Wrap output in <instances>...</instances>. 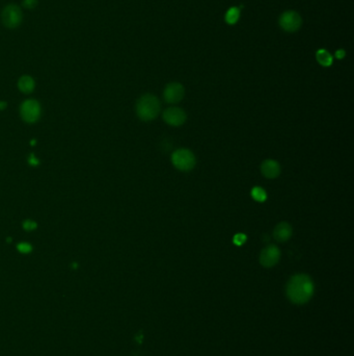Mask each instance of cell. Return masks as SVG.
I'll use <instances>...</instances> for the list:
<instances>
[{
    "mask_svg": "<svg viewBox=\"0 0 354 356\" xmlns=\"http://www.w3.org/2000/svg\"><path fill=\"white\" fill-rule=\"evenodd\" d=\"M314 295V282L306 274H296L287 284V296L295 304H304Z\"/></svg>",
    "mask_w": 354,
    "mask_h": 356,
    "instance_id": "obj_1",
    "label": "cell"
},
{
    "mask_svg": "<svg viewBox=\"0 0 354 356\" xmlns=\"http://www.w3.org/2000/svg\"><path fill=\"white\" fill-rule=\"evenodd\" d=\"M160 101L152 94L144 95L136 103L137 116L143 121H152L156 119L160 112Z\"/></svg>",
    "mask_w": 354,
    "mask_h": 356,
    "instance_id": "obj_2",
    "label": "cell"
},
{
    "mask_svg": "<svg viewBox=\"0 0 354 356\" xmlns=\"http://www.w3.org/2000/svg\"><path fill=\"white\" fill-rule=\"evenodd\" d=\"M172 162L174 166L180 171H191L197 164L196 156L192 151L188 149H178L172 155Z\"/></svg>",
    "mask_w": 354,
    "mask_h": 356,
    "instance_id": "obj_3",
    "label": "cell"
},
{
    "mask_svg": "<svg viewBox=\"0 0 354 356\" xmlns=\"http://www.w3.org/2000/svg\"><path fill=\"white\" fill-rule=\"evenodd\" d=\"M20 114L22 119L27 123L37 122L41 116V107L37 100L28 99L21 104Z\"/></svg>",
    "mask_w": 354,
    "mask_h": 356,
    "instance_id": "obj_4",
    "label": "cell"
},
{
    "mask_svg": "<svg viewBox=\"0 0 354 356\" xmlns=\"http://www.w3.org/2000/svg\"><path fill=\"white\" fill-rule=\"evenodd\" d=\"M303 24V19L300 15L293 11L285 12L280 16L279 25L285 31L294 32L300 28Z\"/></svg>",
    "mask_w": 354,
    "mask_h": 356,
    "instance_id": "obj_5",
    "label": "cell"
},
{
    "mask_svg": "<svg viewBox=\"0 0 354 356\" xmlns=\"http://www.w3.org/2000/svg\"><path fill=\"white\" fill-rule=\"evenodd\" d=\"M1 19L6 27H10V28L17 27L18 25H20V23L22 21L21 10L14 4L7 5L2 12Z\"/></svg>",
    "mask_w": 354,
    "mask_h": 356,
    "instance_id": "obj_6",
    "label": "cell"
},
{
    "mask_svg": "<svg viewBox=\"0 0 354 356\" xmlns=\"http://www.w3.org/2000/svg\"><path fill=\"white\" fill-rule=\"evenodd\" d=\"M280 258V251L276 245H269L262 250L260 254V264L265 268L276 266Z\"/></svg>",
    "mask_w": 354,
    "mask_h": 356,
    "instance_id": "obj_7",
    "label": "cell"
},
{
    "mask_svg": "<svg viewBox=\"0 0 354 356\" xmlns=\"http://www.w3.org/2000/svg\"><path fill=\"white\" fill-rule=\"evenodd\" d=\"M185 94L184 86L179 82H172L169 83L164 89L163 96L167 103H178L180 102Z\"/></svg>",
    "mask_w": 354,
    "mask_h": 356,
    "instance_id": "obj_8",
    "label": "cell"
},
{
    "mask_svg": "<svg viewBox=\"0 0 354 356\" xmlns=\"http://www.w3.org/2000/svg\"><path fill=\"white\" fill-rule=\"evenodd\" d=\"M186 119H187L186 112L180 108H170L163 112V120L172 126H180L184 124Z\"/></svg>",
    "mask_w": 354,
    "mask_h": 356,
    "instance_id": "obj_9",
    "label": "cell"
},
{
    "mask_svg": "<svg viewBox=\"0 0 354 356\" xmlns=\"http://www.w3.org/2000/svg\"><path fill=\"white\" fill-rule=\"evenodd\" d=\"M292 233H293V229H292L291 225L287 222H280L274 228L273 238L277 242L284 243L291 239Z\"/></svg>",
    "mask_w": 354,
    "mask_h": 356,
    "instance_id": "obj_10",
    "label": "cell"
},
{
    "mask_svg": "<svg viewBox=\"0 0 354 356\" xmlns=\"http://www.w3.org/2000/svg\"><path fill=\"white\" fill-rule=\"evenodd\" d=\"M261 172L266 178L274 179L280 174V166L277 161L266 160L262 164Z\"/></svg>",
    "mask_w": 354,
    "mask_h": 356,
    "instance_id": "obj_11",
    "label": "cell"
},
{
    "mask_svg": "<svg viewBox=\"0 0 354 356\" xmlns=\"http://www.w3.org/2000/svg\"><path fill=\"white\" fill-rule=\"evenodd\" d=\"M18 88L23 93H31L34 89V81L30 76H22L18 82Z\"/></svg>",
    "mask_w": 354,
    "mask_h": 356,
    "instance_id": "obj_12",
    "label": "cell"
},
{
    "mask_svg": "<svg viewBox=\"0 0 354 356\" xmlns=\"http://www.w3.org/2000/svg\"><path fill=\"white\" fill-rule=\"evenodd\" d=\"M316 58L318 60V63L324 67H329L332 64V56L329 52L326 51L325 49L318 50L316 54Z\"/></svg>",
    "mask_w": 354,
    "mask_h": 356,
    "instance_id": "obj_13",
    "label": "cell"
},
{
    "mask_svg": "<svg viewBox=\"0 0 354 356\" xmlns=\"http://www.w3.org/2000/svg\"><path fill=\"white\" fill-rule=\"evenodd\" d=\"M240 16V10L238 7L233 6L226 14V22L228 24H235Z\"/></svg>",
    "mask_w": 354,
    "mask_h": 356,
    "instance_id": "obj_14",
    "label": "cell"
},
{
    "mask_svg": "<svg viewBox=\"0 0 354 356\" xmlns=\"http://www.w3.org/2000/svg\"><path fill=\"white\" fill-rule=\"evenodd\" d=\"M252 197L254 199L255 201L264 202L267 199V193L264 189H262L260 187H254L252 190Z\"/></svg>",
    "mask_w": 354,
    "mask_h": 356,
    "instance_id": "obj_15",
    "label": "cell"
},
{
    "mask_svg": "<svg viewBox=\"0 0 354 356\" xmlns=\"http://www.w3.org/2000/svg\"><path fill=\"white\" fill-rule=\"evenodd\" d=\"M17 249L23 254H27L32 251V247L30 244H28V243H20V244L17 246Z\"/></svg>",
    "mask_w": 354,
    "mask_h": 356,
    "instance_id": "obj_16",
    "label": "cell"
},
{
    "mask_svg": "<svg viewBox=\"0 0 354 356\" xmlns=\"http://www.w3.org/2000/svg\"><path fill=\"white\" fill-rule=\"evenodd\" d=\"M246 240H247V238H246L245 234H243V233H238V234H236V236L234 237L233 242H234V244L237 245V246H242L244 244V243L246 242Z\"/></svg>",
    "mask_w": 354,
    "mask_h": 356,
    "instance_id": "obj_17",
    "label": "cell"
},
{
    "mask_svg": "<svg viewBox=\"0 0 354 356\" xmlns=\"http://www.w3.org/2000/svg\"><path fill=\"white\" fill-rule=\"evenodd\" d=\"M23 228L27 231H31L37 228V223L31 220H26L23 222Z\"/></svg>",
    "mask_w": 354,
    "mask_h": 356,
    "instance_id": "obj_18",
    "label": "cell"
},
{
    "mask_svg": "<svg viewBox=\"0 0 354 356\" xmlns=\"http://www.w3.org/2000/svg\"><path fill=\"white\" fill-rule=\"evenodd\" d=\"M23 4H24L26 7L32 8V7H34L35 5H37V0H24V1H23Z\"/></svg>",
    "mask_w": 354,
    "mask_h": 356,
    "instance_id": "obj_19",
    "label": "cell"
},
{
    "mask_svg": "<svg viewBox=\"0 0 354 356\" xmlns=\"http://www.w3.org/2000/svg\"><path fill=\"white\" fill-rule=\"evenodd\" d=\"M28 162H29V164H32V166H37V164H39V161H38V159L35 158V156H34L33 154H31V155H30V158L28 159Z\"/></svg>",
    "mask_w": 354,
    "mask_h": 356,
    "instance_id": "obj_20",
    "label": "cell"
},
{
    "mask_svg": "<svg viewBox=\"0 0 354 356\" xmlns=\"http://www.w3.org/2000/svg\"><path fill=\"white\" fill-rule=\"evenodd\" d=\"M344 55H345V51L343 49L337 51V54H335V56H337L338 58H343Z\"/></svg>",
    "mask_w": 354,
    "mask_h": 356,
    "instance_id": "obj_21",
    "label": "cell"
},
{
    "mask_svg": "<svg viewBox=\"0 0 354 356\" xmlns=\"http://www.w3.org/2000/svg\"><path fill=\"white\" fill-rule=\"evenodd\" d=\"M5 106H6L5 102H0V109L1 110H3L5 108Z\"/></svg>",
    "mask_w": 354,
    "mask_h": 356,
    "instance_id": "obj_22",
    "label": "cell"
}]
</instances>
